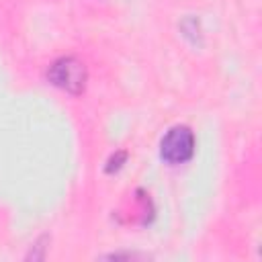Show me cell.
<instances>
[{
    "mask_svg": "<svg viewBox=\"0 0 262 262\" xmlns=\"http://www.w3.org/2000/svg\"><path fill=\"white\" fill-rule=\"evenodd\" d=\"M192 154H194V135L186 125H176L168 129V133L160 141V156L168 164H182L190 160Z\"/></svg>",
    "mask_w": 262,
    "mask_h": 262,
    "instance_id": "7a4b0ae2",
    "label": "cell"
},
{
    "mask_svg": "<svg viewBox=\"0 0 262 262\" xmlns=\"http://www.w3.org/2000/svg\"><path fill=\"white\" fill-rule=\"evenodd\" d=\"M47 78L53 86L70 94H80L86 86V68L78 57H59L49 66Z\"/></svg>",
    "mask_w": 262,
    "mask_h": 262,
    "instance_id": "6da1fadb",
    "label": "cell"
}]
</instances>
